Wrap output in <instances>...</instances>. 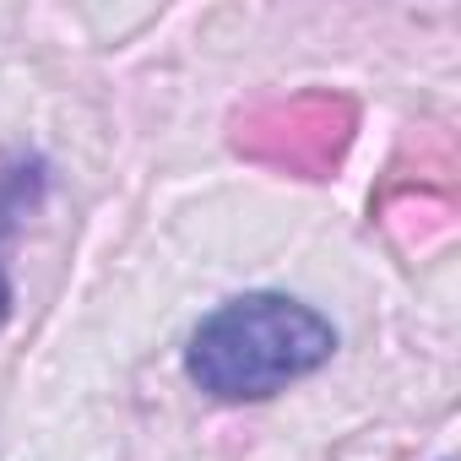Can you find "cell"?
Segmentation results:
<instances>
[{"label":"cell","mask_w":461,"mask_h":461,"mask_svg":"<svg viewBox=\"0 0 461 461\" xmlns=\"http://www.w3.org/2000/svg\"><path fill=\"white\" fill-rule=\"evenodd\" d=\"M331 353L337 331L326 315L288 294H245L195 326L185 348V375L217 402H261L315 375Z\"/></svg>","instance_id":"1"},{"label":"cell","mask_w":461,"mask_h":461,"mask_svg":"<svg viewBox=\"0 0 461 461\" xmlns=\"http://www.w3.org/2000/svg\"><path fill=\"white\" fill-rule=\"evenodd\" d=\"M44 195V163L39 158H12L6 168H0V326H6L12 315V277H6V240L17 217Z\"/></svg>","instance_id":"2"}]
</instances>
